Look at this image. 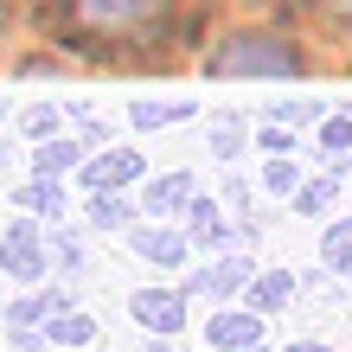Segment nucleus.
I'll use <instances>...</instances> for the list:
<instances>
[{
    "label": "nucleus",
    "instance_id": "obj_1",
    "mask_svg": "<svg viewBox=\"0 0 352 352\" xmlns=\"http://www.w3.org/2000/svg\"><path fill=\"white\" fill-rule=\"evenodd\" d=\"M65 7V26L84 38V45H154L167 32V19L179 0H58Z\"/></svg>",
    "mask_w": 352,
    "mask_h": 352
},
{
    "label": "nucleus",
    "instance_id": "obj_2",
    "mask_svg": "<svg viewBox=\"0 0 352 352\" xmlns=\"http://www.w3.org/2000/svg\"><path fill=\"white\" fill-rule=\"evenodd\" d=\"M205 77H301V45L282 32H231L205 52Z\"/></svg>",
    "mask_w": 352,
    "mask_h": 352
},
{
    "label": "nucleus",
    "instance_id": "obj_3",
    "mask_svg": "<svg viewBox=\"0 0 352 352\" xmlns=\"http://www.w3.org/2000/svg\"><path fill=\"white\" fill-rule=\"evenodd\" d=\"M0 269L19 288H38L52 276V237L38 231V218H7V231H0Z\"/></svg>",
    "mask_w": 352,
    "mask_h": 352
},
{
    "label": "nucleus",
    "instance_id": "obj_4",
    "mask_svg": "<svg viewBox=\"0 0 352 352\" xmlns=\"http://www.w3.org/2000/svg\"><path fill=\"white\" fill-rule=\"evenodd\" d=\"M186 307H192V295L186 288H135L129 295V320L141 327V333H179L186 327Z\"/></svg>",
    "mask_w": 352,
    "mask_h": 352
},
{
    "label": "nucleus",
    "instance_id": "obj_5",
    "mask_svg": "<svg viewBox=\"0 0 352 352\" xmlns=\"http://www.w3.org/2000/svg\"><path fill=\"white\" fill-rule=\"evenodd\" d=\"M141 173H148V160H141L135 148H122V141H109V148H96L84 167H77V179L90 186V192H122V186H135Z\"/></svg>",
    "mask_w": 352,
    "mask_h": 352
},
{
    "label": "nucleus",
    "instance_id": "obj_6",
    "mask_svg": "<svg viewBox=\"0 0 352 352\" xmlns=\"http://www.w3.org/2000/svg\"><path fill=\"white\" fill-rule=\"evenodd\" d=\"M250 282H256V263H250V256H212L205 269L186 276V295H199V301H231V295H243Z\"/></svg>",
    "mask_w": 352,
    "mask_h": 352
},
{
    "label": "nucleus",
    "instance_id": "obj_7",
    "mask_svg": "<svg viewBox=\"0 0 352 352\" xmlns=\"http://www.w3.org/2000/svg\"><path fill=\"white\" fill-rule=\"evenodd\" d=\"M129 250L141 263H154V269H186V256H192L199 243H192V231H173V224H135Z\"/></svg>",
    "mask_w": 352,
    "mask_h": 352
},
{
    "label": "nucleus",
    "instance_id": "obj_8",
    "mask_svg": "<svg viewBox=\"0 0 352 352\" xmlns=\"http://www.w3.org/2000/svg\"><path fill=\"white\" fill-rule=\"evenodd\" d=\"M205 346H218V352L263 346V314L256 307H218V314L205 320Z\"/></svg>",
    "mask_w": 352,
    "mask_h": 352
},
{
    "label": "nucleus",
    "instance_id": "obj_9",
    "mask_svg": "<svg viewBox=\"0 0 352 352\" xmlns=\"http://www.w3.org/2000/svg\"><path fill=\"white\" fill-rule=\"evenodd\" d=\"M192 199H199V186H192V173H179V167L141 186V212H148V218H186Z\"/></svg>",
    "mask_w": 352,
    "mask_h": 352
},
{
    "label": "nucleus",
    "instance_id": "obj_10",
    "mask_svg": "<svg viewBox=\"0 0 352 352\" xmlns=\"http://www.w3.org/2000/svg\"><path fill=\"white\" fill-rule=\"evenodd\" d=\"M186 231H192V243H199V250H231V243H243V237H250V231H231V224H224V212H218V205L205 199V192L186 205Z\"/></svg>",
    "mask_w": 352,
    "mask_h": 352
},
{
    "label": "nucleus",
    "instance_id": "obj_11",
    "mask_svg": "<svg viewBox=\"0 0 352 352\" xmlns=\"http://www.w3.org/2000/svg\"><path fill=\"white\" fill-rule=\"evenodd\" d=\"M186 116H199L186 96H135V102H129V129H141V135H154V129H179Z\"/></svg>",
    "mask_w": 352,
    "mask_h": 352
},
{
    "label": "nucleus",
    "instance_id": "obj_12",
    "mask_svg": "<svg viewBox=\"0 0 352 352\" xmlns=\"http://www.w3.org/2000/svg\"><path fill=\"white\" fill-rule=\"evenodd\" d=\"M65 307H77V301H71V288H32V295L7 301V327H45V320L65 314Z\"/></svg>",
    "mask_w": 352,
    "mask_h": 352
},
{
    "label": "nucleus",
    "instance_id": "obj_13",
    "mask_svg": "<svg viewBox=\"0 0 352 352\" xmlns=\"http://www.w3.org/2000/svg\"><path fill=\"white\" fill-rule=\"evenodd\" d=\"M13 205H19V212H32V218H58V224H65V212H71L65 179H45V173H32L26 186H13Z\"/></svg>",
    "mask_w": 352,
    "mask_h": 352
},
{
    "label": "nucleus",
    "instance_id": "obj_14",
    "mask_svg": "<svg viewBox=\"0 0 352 352\" xmlns=\"http://www.w3.org/2000/svg\"><path fill=\"white\" fill-rule=\"evenodd\" d=\"M84 154H90V141L84 135H58V141H38L32 148V173H45V179H65L84 167Z\"/></svg>",
    "mask_w": 352,
    "mask_h": 352
},
{
    "label": "nucleus",
    "instance_id": "obj_15",
    "mask_svg": "<svg viewBox=\"0 0 352 352\" xmlns=\"http://www.w3.org/2000/svg\"><path fill=\"white\" fill-rule=\"evenodd\" d=\"M243 295H250L256 314H282V307L295 301V276H288V269H256V282L243 288Z\"/></svg>",
    "mask_w": 352,
    "mask_h": 352
},
{
    "label": "nucleus",
    "instance_id": "obj_16",
    "mask_svg": "<svg viewBox=\"0 0 352 352\" xmlns=\"http://www.w3.org/2000/svg\"><path fill=\"white\" fill-rule=\"evenodd\" d=\"M84 218H90V231H135V205L122 199V192H90V205H84Z\"/></svg>",
    "mask_w": 352,
    "mask_h": 352
},
{
    "label": "nucleus",
    "instance_id": "obj_17",
    "mask_svg": "<svg viewBox=\"0 0 352 352\" xmlns=\"http://www.w3.org/2000/svg\"><path fill=\"white\" fill-rule=\"evenodd\" d=\"M320 269L327 276H352V218H333L320 231Z\"/></svg>",
    "mask_w": 352,
    "mask_h": 352
},
{
    "label": "nucleus",
    "instance_id": "obj_18",
    "mask_svg": "<svg viewBox=\"0 0 352 352\" xmlns=\"http://www.w3.org/2000/svg\"><path fill=\"white\" fill-rule=\"evenodd\" d=\"M19 135H26L32 148H38V141L71 135V129H65V109H58V102H32V109H19Z\"/></svg>",
    "mask_w": 352,
    "mask_h": 352
},
{
    "label": "nucleus",
    "instance_id": "obj_19",
    "mask_svg": "<svg viewBox=\"0 0 352 352\" xmlns=\"http://www.w3.org/2000/svg\"><path fill=\"white\" fill-rule=\"evenodd\" d=\"M45 333H52V346H77L84 352V346H96V320L84 314V307H65L58 320H45Z\"/></svg>",
    "mask_w": 352,
    "mask_h": 352
},
{
    "label": "nucleus",
    "instance_id": "obj_20",
    "mask_svg": "<svg viewBox=\"0 0 352 352\" xmlns=\"http://www.w3.org/2000/svg\"><path fill=\"white\" fill-rule=\"evenodd\" d=\"M333 199H340V173L301 179V192H295V212H301V218H327V212H333Z\"/></svg>",
    "mask_w": 352,
    "mask_h": 352
},
{
    "label": "nucleus",
    "instance_id": "obj_21",
    "mask_svg": "<svg viewBox=\"0 0 352 352\" xmlns=\"http://www.w3.org/2000/svg\"><path fill=\"white\" fill-rule=\"evenodd\" d=\"M314 141H320V148L333 154V160H346V154H352V109H340V116H320Z\"/></svg>",
    "mask_w": 352,
    "mask_h": 352
},
{
    "label": "nucleus",
    "instance_id": "obj_22",
    "mask_svg": "<svg viewBox=\"0 0 352 352\" xmlns=\"http://www.w3.org/2000/svg\"><path fill=\"white\" fill-rule=\"evenodd\" d=\"M263 192H276V199H295L301 192V167L288 154H269V167H263Z\"/></svg>",
    "mask_w": 352,
    "mask_h": 352
},
{
    "label": "nucleus",
    "instance_id": "obj_23",
    "mask_svg": "<svg viewBox=\"0 0 352 352\" xmlns=\"http://www.w3.org/2000/svg\"><path fill=\"white\" fill-rule=\"evenodd\" d=\"M52 263L65 269V276H84V237L58 224V231H52Z\"/></svg>",
    "mask_w": 352,
    "mask_h": 352
},
{
    "label": "nucleus",
    "instance_id": "obj_24",
    "mask_svg": "<svg viewBox=\"0 0 352 352\" xmlns=\"http://www.w3.org/2000/svg\"><path fill=\"white\" fill-rule=\"evenodd\" d=\"M205 141H212L218 160H231V154L243 148V129H237V122H212V135H205Z\"/></svg>",
    "mask_w": 352,
    "mask_h": 352
},
{
    "label": "nucleus",
    "instance_id": "obj_25",
    "mask_svg": "<svg viewBox=\"0 0 352 352\" xmlns=\"http://www.w3.org/2000/svg\"><path fill=\"white\" fill-rule=\"evenodd\" d=\"M320 116V102H276L269 109V122H288V129H301V122H314Z\"/></svg>",
    "mask_w": 352,
    "mask_h": 352
},
{
    "label": "nucleus",
    "instance_id": "obj_26",
    "mask_svg": "<svg viewBox=\"0 0 352 352\" xmlns=\"http://www.w3.org/2000/svg\"><path fill=\"white\" fill-rule=\"evenodd\" d=\"M224 199L243 212V224H263V218H250V212H256V199H250V186H243V179H224Z\"/></svg>",
    "mask_w": 352,
    "mask_h": 352
},
{
    "label": "nucleus",
    "instance_id": "obj_27",
    "mask_svg": "<svg viewBox=\"0 0 352 352\" xmlns=\"http://www.w3.org/2000/svg\"><path fill=\"white\" fill-rule=\"evenodd\" d=\"M256 148H263V154H288V122H269V129H256Z\"/></svg>",
    "mask_w": 352,
    "mask_h": 352
},
{
    "label": "nucleus",
    "instance_id": "obj_28",
    "mask_svg": "<svg viewBox=\"0 0 352 352\" xmlns=\"http://www.w3.org/2000/svg\"><path fill=\"white\" fill-rule=\"evenodd\" d=\"M148 352H186L179 333H148Z\"/></svg>",
    "mask_w": 352,
    "mask_h": 352
},
{
    "label": "nucleus",
    "instance_id": "obj_29",
    "mask_svg": "<svg viewBox=\"0 0 352 352\" xmlns=\"http://www.w3.org/2000/svg\"><path fill=\"white\" fill-rule=\"evenodd\" d=\"M282 352H340V346H327V340H295V346H282Z\"/></svg>",
    "mask_w": 352,
    "mask_h": 352
},
{
    "label": "nucleus",
    "instance_id": "obj_30",
    "mask_svg": "<svg viewBox=\"0 0 352 352\" xmlns=\"http://www.w3.org/2000/svg\"><path fill=\"white\" fill-rule=\"evenodd\" d=\"M7 167H13V148L0 141V186H7Z\"/></svg>",
    "mask_w": 352,
    "mask_h": 352
},
{
    "label": "nucleus",
    "instance_id": "obj_31",
    "mask_svg": "<svg viewBox=\"0 0 352 352\" xmlns=\"http://www.w3.org/2000/svg\"><path fill=\"white\" fill-rule=\"evenodd\" d=\"M243 352H263V346H243Z\"/></svg>",
    "mask_w": 352,
    "mask_h": 352
},
{
    "label": "nucleus",
    "instance_id": "obj_32",
    "mask_svg": "<svg viewBox=\"0 0 352 352\" xmlns=\"http://www.w3.org/2000/svg\"><path fill=\"white\" fill-rule=\"evenodd\" d=\"M346 19H352V0H346Z\"/></svg>",
    "mask_w": 352,
    "mask_h": 352
},
{
    "label": "nucleus",
    "instance_id": "obj_33",
    "mask_svg": "<svg viewBox=\"0 0 352 352\" xmlns=\"http://www.w3.org/2000/svg\"><path fill=\"white\" fill-rule=\"evenodd\" d=\"M0 116H7V102H0Z\"/></svg>",
    "mask_w": 352,
    "mask_h": 352
}]
</instances>
